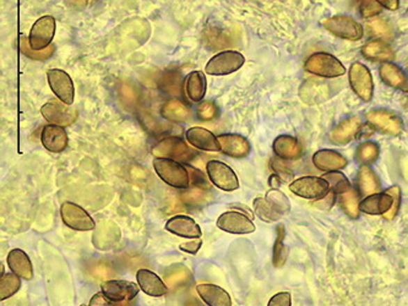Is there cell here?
I'll return each mask as SVG.
<instances>
[{
  "instance_id": "obj_7",
  "label": "cell",
  "mask_w": 408,
  "mask_h": 306,
  "mask_svg": "<svg viewBox=\"0 0 408 306\" xmlns=\"http://www.w3.org/2000/svg\"><path fill=\"white\" fill-rule=\"evenodd\" d=\"M206 172L209 175L210 182L214 184L216 188L223 191H235L240 189V180L235 170L230 166L212 159L206 164Z\"/></svg>"
},
{
  "instance_id": "obj_45",
  "label": "cell",
  "mask_w": 408,
  "mask_h": 306,
  "mask_svg": "<svg viewBox=\"0 0 408 306\" xmlns=\"http://www.w3.org/2000/svg\"><path fill=\"white\" fill-rule=\"evenodd\" d=\"M203 246V239H190L189 241H185L179 245V250L184 251L190 255H196Z\"/></svg>"
},
{
  "instance_id": "obj_17",
  "label": "cell",
  "mask_w": 408,
  "mask_h": 306,
  "mask_svg": "<svg viewBox=\"0 0 408 306\" xmlns=\"http://www.w3.org/2000/svg\"><path fill=\"white\" fill-rule=\"evenodd\" d=\"M219 141L221 152L232 159H245L251 151L248 138L238 134H222L219 136Z\"/></svg>"
},
{
  "instance_id": "obj_11",
  "label": "cell",
  "mask_w": 408,
  "mask_h": 306,
  "mask_svg": "<svg viewBox=\"0 0 408 306\" xmlns=\"http://www.w3.org/2000/svg\"><path fill=\"white\" fill-rule=\"evenodd\" d=\"M47 79L56 97L68 106H72L75 99V87L70 75L61 69H51L47 72Z\"/></svg>"
},
{
  "instance_id": "obj_41",
  "label": "cell",
  "mask_w": 408,
  "mask_h": 306,
  "mask_svg": "<svg viewBox=\"0 0 408 306\" xmlns=\"http://www.w3.org/2000/svg\"><path fill=\"white\" fill-rule=\"evenodd\" d=\"M359 10H361L363 17L370 19V17H374L382 13V6L377 0H362Z\"/></svg>"
},
{
  "instance_id": "obj_6",
  "label": "cell",
  "mask_w": 408,
  "mask_h": 306,
  "mask_svg": "<svg viewBox=\"0 0 408 306\" xmlns=\"http://www.w3.org/2000/svg\"><path fill=\"white\" fill-rule=\"evenodd\" d=\"M322 25L334 36L348 41H358L364 33L362 25L350 16H332L324 20Z\"/></svg>"
},
{
  "instance_id": "obj_5",
  "label": "cell",
  "mask_w": 408,
  "mask_h": 306,
  "mask_svg": "<svg viewBox=\"0 0 408 306\" xmlns=\"http://www.w3.org/2000/svg\"><path fill=\"white\" fill-rule=\"evenodd\" d=\"M56 19L51 15L40 17L33 24L29 36V45L33 51H45L52 46V41L56 36Z\"/></svg>"
},
{
  "instance_id": "obj_8",
  "label": "cell",
  "mask_w": 408,
  "mask_h": 306,
  "mask_svg": "<svg viewBox=\"0 0 408 306\" xmlns=\"http://www.w3.org/2000/svg\"><path fill=\"white\" fill-rule=\"evenodd\" d=\"M330 184L324 178L303 177L297 179L290 185L293 194L308 200H322L330 194Z\"/></svg>"
},
{
  "instance_id": "obj_33",
  "label": "cell",
  "mask_w": 408,
  "mask_h": 306,
  "mask_svg": "<svg viewBox=\"0 0 408 306\" xmlns=\"http://www.w3.org/2000/svg\"><path fill=\"white\" fill-rule=\"evenodd\" d=\"M21 277L15 273H6L0 280V300H6L15 296L21 288Z\"/></svg>"
},
{
  "instance_id": "obj_22",
  "label": "cell",
  "mask_w": 408,
  "mask_h": 306,
  "mask_svg": "<svg viewBox=\"0 0 408 306\" xmlns=\"http://www.w3.org/2000/svg\"><path fill=\"white\" fill-rule=\"evenodd\" d=\"M6 262L11 272L24 278L25 281H31L33 278V266L25 251L21 249H13L8 254Z\"/></svg>"
},
{
  "instance_id": "obj_12",
  "label": "cell",
  "mask_w": 408,
  "mask_h": 306,
  "mask_svg": "<svg viewBox=\"0 0 408 306\" xmlns=\"http://www.w3.org/2000/svg\"><path fill=\"white\" fill-rule=\"evenodd\" d=\"M217 228L230 234H250L256 232V225L249 216L240 211H227L221 214L216 222Z\"/></svg>"
},
{
  "instance_id": "obj_44",
  "label": "cell",
  "mask_w": 408,
  "mask_h": 306,
  "mask_svg": "<svg viewBox=\"0 0 408 306\" xmlns=\"http://www.w3.org/2000/svg\"><path fill=\"white\" fill-rule=\"evenodd\" d=\"M88 306H123V303H118V301L109 299L101 291V293H96L95 296H92Z\"/></svg>"
},
{
  "instance_id": "obj_4",
  "label": "cell",
  "mask_w": 408,
  "mask_h": 306,
  "mask_svg": "<svg viewBox=\"0 0 408 306\" xmlns=\"http://www.w3.org/2000/svg\"><path fill=\"white\" fill-rule=\"evenodd\" d=\"M306 72L314 74L317 76L335 79L346 74V67L336 56L329 53H317L306 61Z\"/></svg>"
},
{
  "instance_id": "obj_48",
  "label": "cell",
  "mask_w": 408,
  "mask_h": 306,
  "mask_svg": "<svg viewBox=\"0 0 408 306\" xmlns=\"http://www.w3.org/2000/svg\"><path fill=\"white\" fill-rule=\"evenodd\" d=\"M380 6H384V8H386L389 10H398V4H400V1L398 0H377Z\"/></svg>"
},
{
  "instance_id": "obj_49",
  "label": "cell",
  "mask_w": 408,
  "mask_h": 306,
  "mask_svg": "<svg viewBox=\"0 0 408 306\" xmlns=\"http://www.w3.org/2000/svg\"><path fill=\"white\" fill-rule=\"evenodd\" d=\"M269 183H270L271 188H272V189H277V188H278V185H280L281 183L280 177H278V175H276V174H274V175L271 177L270 180H269Z\"/></svg>"
},
{
  "instance_id": "obj_24",
  "label": "cell",
  "mask_w": 408,
  "mask_h": 306,
  "mask_svg": "<svg viewBox=\"0 0 408 306\" xmlns=\"http://www.w3.org/2000/svg\"><path fill=\"white\" fill-rule=\"evenodd\" d=\"M359 128H361L359 118H348V119L342 120L337 127L334 128L330 134V138H331L332 143H336V145H346V143L352 141Z\"/></svg>"
},
{
  "instance_id": "obj_50",
  "label": "cell",
  "mask_w": 408,
  "mask_h": 306,
  "mask_svg": "<svg viewBox=\"0 0 408 306\" xmlns=\"http://www.w3.org/2000/svg\"><path fill=\"white\" fill-rule=\"evenodd\" d=\"M80 306H87V305H85V304H82V305H80Z\"/></svg>"
},
{
  "instance_id": "obj_10",
  "label": "cell",
  "mask_w": 408,
  "mask_h": 306,
  "mask_svg": "<svg viewBox=\"0 0 408 306\" xmlns=\"http://www.w3.org/2000/svg\"><path fill=\"white\" fill-rule=\"evenodd\" d=\"M41 113L47 122L59 125V127H70L77 122V111L75 108L69 107L61 102V99H52L41 108Z\"/></svg>"
},
{
  "instance_id": "obj_3",
  "label": "cell",
  "mask_w": 408,
  "mask_h": 306,
  "mask_svg": "<svg viewBox=\"0 0 408 306\" xmlns=\"http://www.w3.org/2000/svg\"><path fill=\"white\" fill-rule=\"evenodd\" d=\"M244 56L240 51H221L207 61L205 72L212 76H226L238 72L244 65Z\"/></svg>"
},
{
  "instance_id": "obj_25",
  "label": "cell",
  "mask_w": 408,
  "mask_h": 306,
  "mask_svg": "<svg viewBox=\"0 0 408 306\" xmlns=\"http://www.w3.org/2000/svg\"><path fill=\"white\" fill-rule=\"evenodd\" d=\"M274 152L278 159H297L301 157V147L298 140L290 135H281L274 141Z\"/></svg>"
},
{
  "instance_id": "obj_28",
  "label": "cell",
  "mask_w": 408,
  "mask_h": 306,
  "mask_svg": "<svg viewBox=\"0 0 408 306\" xmlns=\"http://www.w3.org/2000/svg\"><path fill=\"white\" fill-rule=\"evenodd\" d=\"M380 77L386 85L398 90H402L407 86V76L401 67L393 63H384L379 70Z\"/></svg>"
},
{
  "instance_id": "obj_15",
  "label": "cell",
  "mask_w": 408,
  "mask_h": 306,
  "mask_svg": "<svg viewBox=\"0 0 408 306\" xmlns=\"http://www.w3.org/2000/svg\"><path fill=\"white\" fill-rule=\"evenodd\" d=\"M164 228L169 233L187 239H200L203 236L199 225L191 217L184 214L173 216L172 218H169L166 222Z\"/></svg>"
},
{
  "instance_id": "obj_26",
  "label": "cell",
  "mask_w": 408,
  "mask_h": 306,
  "mask_svg": "<svg viewBox=\"0 0 408 306\" xmlns=\"http://www.w3.org/2000/svg\"><path fill=\"white\" fill-rule=\"evenodd\" d=\"M207 90V80L203 72H191L185 81V91L190 101L199 103L204 99Z\"/></svg>"
},
{
  "instance_id": "obj_46",
  "label": "cell",
  "mask_w": 408,
  "mask_h": 306,
  "mask_svg": "<svg viewBox=\"0 0 408 306\" xmlns=\"http://www.w3.org/2000/svg\"><path fill=\"white\" fill-rule=\"evenodd\" d=\"M292 298L290 293L287 291H281L271 298L267 306H291Z\"/></svg>"
},
{
  "instance_id": "obj_29",
  "label": "cell",
  "mask_w": 408,
  "mask_h": 306,
  "mask_svg": "<svg viewBox=\"0 0 408 306\" xmlns=\"http://www.w3.org/2000/svg\"><path fill=\"white\" fill-rule=\"evenodd\" d=\"M358 189L361 191L363 196H372V195L378 193L380 188L378 177L377 174L372 172V169L368 166H362L358 172Z\"/></svg>"
},
{
  "instance_id": "obj_35",
  "label": "cell",
  "mask_w": 408,
  "mask_h": 306,
  "mask_svg": "<svg viewBox=\"0 0 408 306\" xmlns=\"http://www.w3.org/2000/svg\"><path fill=\"white\" fill-rule=\"evenodd\" d=\"M378 145L375 143H372V141H367V143H363L362 145H359L357 148V152H356V159L363 166L372 163L375 159H378Z\"/></svg>"
},
{
  "instance_id": "obj_18",
  "label": "cell",
  "mask_w": 408,
  "mask_h": 306,
  "mask_svg": "<svg viewBox=\"0 0 408 306\" xmlns=\"http://www.w3.org/2000/svg\"><path fill=\"white\" fill-rule=\"evenodd\" d=\"M187 140L193 147L206 151V152H219L221 151V145H219V138L214 136L207 129L194 127L190 128L187 134Z\"/></svg>"
},
{
  "instance_id": "obj_39",
  "label": "cell",
  "mask_w": 408,
  "mask_h": 306,
  "mask_svg": "<svg viewBox=\"0 0 408 306\" xmlns=\"http://www.w3.org/2000/svg\"><path fill=\"white\" fill-rule=\"evenodd\" d=\"M324 179L327 180V183L330 184V188H331L337 195L341 194L345 190L350 189L351 188V184L348 182V179L340 173L338 170L337 172H329V173L324 177Z\"/></svg>"
},
{
  "instance_id": "obj_21",
  "label": "cell",
  "mask_w": 408,
  "mask_h": 306,
  "mask_svg": "<svg viewBox=\"0 0 408 306\" xmlns=\"http://www.w3.org/2000/svg\"><path fill=\"white\" fill-rule=\"evenodd\" d=\"M196 291L201 300L207 306H232V299L228 291L216 284L201 283L196 286Z\"/></svg>"
},
{
  "instance_id": "obj_2",
  "label": "cell",
  "mask_w": 408,
  "mask_h": 306,
  "mask_svg": "<svg viewBox=\"0 0 408 306\" xmlns=\"http://www.w3.org/2000/svg\"><path fill=\"white\" fill-rule=\"evenodd\" d=\"M156 159H174L180 163H188L198 154L196 151L189 147L183 138L171 136L161 140L151 150Z\"/></svg>"
},
{
  "instance_id": "obj_43",
  "label": "cell",
  "mask_w": 408,
  "mask_h": 306,
  "mask_svg": "<svg viewBox=\"0 0 408 306\" xmlns=\"http://www.w3.org/2000/svg\"><path fill=\"white\" fill-rule=\"evenodd\" d=\"M271 167L275 170L276 175H278L280 179H282L283 182H288L293 178V173L291 172V169L287 167L286 163L282 161V159H274L271 161Z\"/></svg>"
},
{
  "instance_id": "obj_42",
  "label": "cell",
  "mask_w": 408,
  "mask_h": 306,
  "mask_svg": "<svg viewBox=\"0 0 408 306\" xmlns=\"http://www.w3.org/2000/svg\"><path fill=\"white\" fill-rule=\"evenodd\" d=\"M196 113H198V117L201 120H211L219 114V109H217L214 102L205 101V102H201V104L198 107Z\"/></svg>"
},
{
  "instance_id": "obj_20",
  "label": "cell",
  "mask_w": 408,
  "mask_h": 306,
  "mask_svg": "<svg viewBox=\"0 0 408 306\" xmlns=\"http://www.w3.org/2000/svg\"><path fill=\"white\" fill-rule=\"evenodd\" d=\"M136 280L140 289L148 296L161 298L168 293V288L161 280V277L152 271L141 268L136 272Z\"/></svg>"
},
{
  "instance_id": "obj_40",
  "label": "cell",
  "mask_w": 408,
  "mask_h": 306,
  "mask_svg": "<svg viewBox=\"0 0 408 306\" xmlns=\"http://www.w3.org/2000/svg\"><path fill=\"white\" fill-rule=\"evenodd\" d=\"M308 92L301 91V99L306 102H313V101H322L320 97L327 98V93H325V87L327 85L320 87L317 82H308Z\"/></svg>"
},
{
  "instance_id": "obj_23",
  "label": "cell",
  "mask_w": 408,
  "mask_h": 306,
  "mask_svg": "<svg viewBox=\"0 0 408 306\" xmlns=\"http://www.w3.org/2000/svg\"><path fill=\"white\" fill-rule=\"evenodd\" d=\"M313 163L324 172H337L347 166V159L332 150H320L313 157Z\"/></svg>"
},
{
  "instance_id": "obj_16",
  "label": "cell",
  "mask_w": 408,
  "mask_h": 306,
  "mask_svg": "<svg viewBox=\"0 0 408 306\" xmlns=\"http://www.w3.org/2000/svg\"><path fill=\"white\" fill-rule=\"evenodd\" d=\"M101 291L109 299L123 303V301L133 300L134 298L138 296L140 287L136 286L133 282L112 280V281L103 282L101 284Z\"/></svg>"
},
{
  "instance_id": "obj_9",
  "label": "cell",
  "mask_w": 408,
  "mask_h": 306,
  "mask_svg": "<svg viewBox=\"0 0 408 306\" xmlns=\"http://www.w3.org/2000/svg\"><path fill=\"white\" fill-rule=\"evenodd\" d=\"M61 216L63 223L70 230L88 232L96 228V223L91 216L81 206L74 202L67 201L61 204Z\"/></svg>"
},
{
  "instance_id": "obj_30",
  "label": "cell",
  "mask_w": 408,
  "mask_h": 306,
  "mask_svg": "<svg viewBox=\"0 0 408 306\" xmlns=\"http://www.w3.org/2000/svg\"><path fill=\"white\" fill-rule=\"evenodd\" d=\"M161 114L169 122H184L189 120L191 117V111L180 101L171 99L162 106Z\"/></svg>"
},
{
  "instance_id": "obj_27",
  "label": "cell",
  "mask_w": 408,
  "mask_h": 306,
  "mask_svg": "<svg viewBox=\"0 0 408 306\" xmlns=\"http://www.w3.org/2000/svg\"><path fill=\"white\" fill-rule=\"evenodd\" d=\"M362 54L367 59L372 61H393L395 59V51L383 41H372L362 48Z\"/></svg>"
},
{
  "instance_id": "obj_1",
  "label": "cell",
  "mask_w": 408,
  "mask_h": 306,
  "mask_svg": "<svg viewBox=\"0 0 408 306\" xmlns=\"http://www.w3.org/2000/svg\"><path fill=\"white\" fill-rule=\"evenodd\" d=\"M153 169L162 182L175 188L188 189L190 185V173L180 162L169 159H153Z\"/></svg>"
},
{
  "instance_id": "obj_14",
  "label": "cell",
  "mask_w": 408,
  "mask_h": 306,
  "mask_svg": "<svg viewBox=\"0 0 408 306\" xmlns=\"http://www.w3.org/2000/svg\"><path fill=\"white\" fill-rule=\"evenodd\" d=\"M367 120L372 128L386 135L398 136L402 131V120L396 114L385 109H377L367 113Z\"/></svg>"
},
{
  "instance_id": "obj_19",
  "label": "cell",
  "mask_w": 408,
  "mask_h": 306,
  "mask_svg": "<svg viewBox=\"0 0 408 306\" xmlns=\"http://www.w3.org/2000/svg\"><path fill=\"white\" fill-rule=\"evenodd\" d=\"M41 141L49 152L61 153L68 147V134L63 127L49 124L42 129Z\"/></svg>"
},
{
  "instance_id": "obj_37",
  "label": "cell",
  "mask_w": 408,
  "mask_h": 306,
  "mask_svg": "<svg viewBox=\"0 0 408 306\" xmlns=\"http://www.w3.org/2000/svg\"><path fill=\"white\" fill-rule=\"evenodd\" d=\"M266 200L270 202L271 206L274 207L276 212H278L281 216L287 214L291 209V204L287 199L286 195L283 194L280 190L271 189L266 194Z\"/></svg>"
},
{
  "instance_id": "obj_13",
  "label": "cell",
  "mask_w": 408,
  "mask_h": 306,
  "mask_svg": "<svg viewBox=\"0 0 408 306\" xmlns=\"http://www.w3.org/2000/svg\"><path fill=\"white\" fill-rule=\"evenodd\" d=\"M350 82L358 97L363 99L364 102H369L372 99L374 82H372V74L366 65H363L361 63L352 64V67L350 69Z\"/></svg>"
},
{
  "instance_id": "obj_38",
  "label": "cell",
  "mask_w": 408,
  "mask_h": 306,
  "mask_svg": "<svg viewBox=\"0 0 408 306\" xmlns=\"http://www.w3.org/2000/svg\"><path fill=\"white\" fill-rule=\"evenodd\" d=\"M19 47H20V51L22 54H25L27 58L33 59V61H46L56 51V47L53 46V45L51 47H48L45 51H33V49H31L29 40H26V37L24 36L20 37Z\"/></svg>"
},
{
  "instance_id": "obj_31",
  "label": "cell",
  "mask_w": 408,
  "mask_h": 306,
  "mask_svg": "<svg viewBox=\"0 0 408 306\" xmlns=\"http://www.w3.org/2000/svg\"><path fill=\"white\" fill-rule=\"evenodd\" d=\"M276 241L274 245V254H272V264L276 268H281L282 266L286 264L287 257H288V249L285 245V236H286V230L285 225H278L276 228Z\"/></svg>"
},
{
  "instance_id": "obj_34",
  "label": "cell",
  "mask_w": 408,
  "mask_h": 306,
  "mask_svg": "<svg viewBox=\"0 0 408 306\" xmlns=\"http://www.w3.org/2000/svg\"><path fill=\"white\" fill-rule=\"evenodd\" d=\"M253 209H254L256 216L264 222L272 223V222L280 220L281 214L278 212H276L274 207L271 206L270 202L266 199L258 198V199L254 200Z\"/></svg>"
},
{
  "instance_id": "obj_36",
  "label": "cell",
  "mask_w": 408,
  "mask_h": 306,
  "mask_svg": "<svg viewBox=\"0 0 408 306\" xmlns=\"http://www.w3.org/2000/svg\"><path fill=\"white\" fill-rule=\"evenodd\" d=\"M368 33L375 38L388 40L393 36V29L386 21L383 19H374L367 22Z\"/></svg>"
},
{
  "instance_id": "obj_32",
  "label": "cell",
  "mask_w": 408,
  "mask_h": 306,
  "mask_svg": "<svg viewBox=\"0 0 408 306\" xmlns=\"http://www.w3.org/2000/svg\"><path fill=\"white\" fill-rule=\"evenodd\" d=\"M338 200L345 214L353 220H357L359 217V211H361V204H359L356 190H353L352 188L345 190L343 193L338 194Z\"/></svg>"
},
{
  "instance_id": "obj_47",
  "label": "cell",
  "mask_w": 408,
  "mask_h": 306,
  "mask_svg": "<svg viewBox=\"0 0 408 306\" xmlns=\"http://www.w3.org/2000/svg\"><path fill=\"white\" fill-rule=\"evenodd\" d=\"M189 169L190 173H191V178L190 179H191V182H193L194 185H196V186H201V184L205 185V186L207 185V182H206L204 174L201 173L200 170H196L195 168Z\"/></svg>"
}]
</instances>
